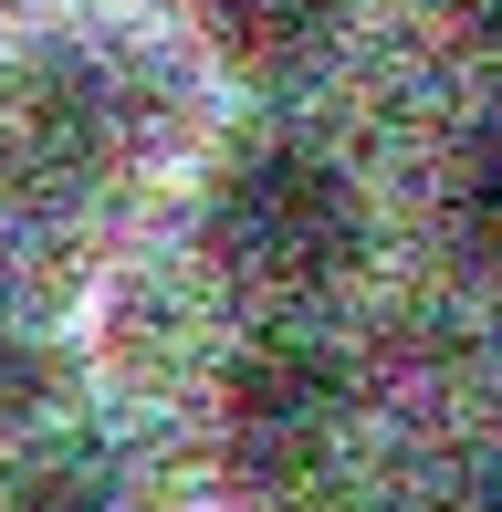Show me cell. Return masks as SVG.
Wrapping results in <instances>:
<instances>
[{
    "label": "cell",
    "mask_w": 502,
    "mask_h": 512,
    "mask_svg": "<svg viewBox=\"0 0 502 512\" xmlns=\"http://www.w3.org/2000/svg\"><path fill=\"white\" fill-rule=\"evenodd\" d=\"M199 241H210V262L241 293L314 304V293H335L367 262V189H356V168L335 147H314L293 126H262L210 168Z\"/></svg>",
    "instance_id": "1"
},
{
    "label": "cell",
    "mask_w": 502,
    "mask_h": 512,
    "mask_svg": "<svg viewBox=\"0 0 502 512\" xmlns=\"http://www.w3.org/2000/svg\"><path fill=\"white\" fill-rule=\"evenodd\" d=\"M178 95L136 42L105 32H63L21 63V95H11V147L21 168H63V178H126L168 147Z\"/></svg>",
    "instance_id": "2"
},
{
    "label": "cell",
    "mask_w": 502,
    "mask_h": 512,
    "mask_svg": "<svg viewBox=\"0 0 502 512\" xmlns=\"http://www.w3.org/2000/svg\"><path fill=\"white\" fill-rule=\"evenodd\" d=\"M346 418H356V387L314 335H262L220 377V450L251 492H304L335 460Z\"/></svg>",
    "instance_id": "3"
},
{
    "label": "cell",
    "mask_w": 502,
    "mask_h": 512,
    "mask_svg": "<svg viewBox=\"0 0 502 512\" xmlns=\"http://www.w3.org/2000/svg\"><path fill=\"white\" fill-rule=\"evenodd\" d=\"M356 0H199V32L241 84H304L335 63Z\"/></svg>",
    "instance_id": "4"
},
{
    "label": "cell",
    "mask_w": 502,
    "mask_h": 512,
    "mask_svg": "<svg viewBox=\"0 0 502 512\" xmlns=\"http://www.w3.org/2000/svg\"><path fill=\"white\" fill-rule=\"evenodd\" d=\"M440 209H450V251H461L482 283H502V115H482V126L450 147Z\"/></svg>",
    "instance_id": "5"
},
{
    "label": "cell",
    "mask_w": 502,
    "mask_h": 512,
    "mask_svg": "<svg viewBox=\"0 0 502 512\" xmlns=\"http://www.w3.org/2000/svg\"><path fill=\"white\" fill-rule=\"evenodd\" d=\"M0 512H105V481H95V460H74V450H32L0 481Z\"/></svg>",
    "instance_id": "6"
},
{
    "label": "cell",
    "mask_w": 502,
    "mask_h": 512,
    "mask_svg": "<svg viewBox=\"0 0 502 512\" xmlns=\"http://www.w3.org/2000/svg\"><path fill=\"white\" fill-rule=\"evenodd\" d=\"M450 32H461L482 63H502V0H450Z\"/></svg>",
    "instance_id": "7"
},
{
    "label": "cell",
    "mask_w": 502,
    "mask_h": 512,
    "mask_svg": "<svg viewBox=\"0 0 502 512\" xmlns=\"http://www.w3.org/2000/svg\"><path fill=\"white\" fill-rule=\"evenodd\" d=\"M11 178H21V147H11V115H0V199H11Z\"/></svg>",
    "instance_id": "8"
},
{
    "label": "cell",
    "mask_w": 502,
    "mask_h": 512,
    "mask_svg": "<svg viewBox=\"0 0 502 512\" xmlns=\"http://www.w3.org/2000/svg\"><path fill=\"white\" fill-rule=\"evenodd\" d=\"M471 512H502V471H492V481H482V492H471Z\"/></svg>",
    "instance_id": "9"
}]
</instances>
